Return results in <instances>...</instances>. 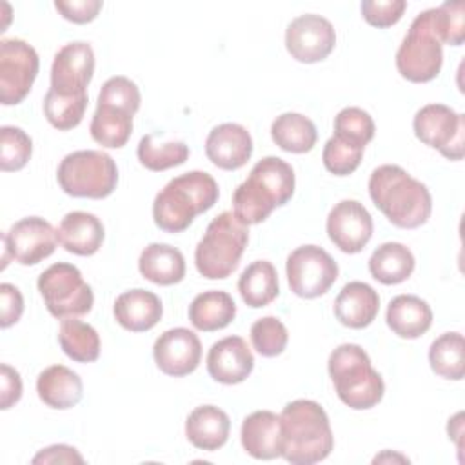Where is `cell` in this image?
<instances>
[{"mask_svg":"<svg viewBox=\"0 0 465 465\" xmlns=\"http://www.w3.org/2000/svg\"><path fill=\"white\" fill-rule=\"evenodd\" d=\"M369 196L385 218L400 229H416L432 213V196L427 185L400 165L376 167L369 176Z\"/></svg>","mask_w":465,"mask_h":465,"instance_id":"obj_1","label":"cell"},{"mask_svg":"<svg viewBox=\"0 0 465 465\" xmlns=\"http://www.w3.org/2000/svg\"><path fill=\"white\" fill-rule=\"evenodd\" d=\"M296 187L292 167L278 158L265 156L254 163L249 176L232 194V213L245 225H256L269 214L285 205Z\"/></svg>","mask_w":465,"mask_h":465,"instance_id":"obj_2","label":"cell"},{"mask_svg":"<svg viewBox=\"0 0 465 465\" xmlns=\"http://www.w3.org/2000/svg\"><path fill=\"white\" fill-rule=\"evenodd\" d=\"M282 456L292 465H312L325 460L334 436L329 416L314 400H294L280 414Z\"/></svg>","mask_w":465,"mask_h":465,"instance_id":"obj_3","label":"cell"},{"mask_svg":"<svg viewBox=\"0 0 465 465\" xmlns=\"http://www.w3.org/2000/svg\"><path fill=\"white\" fill-rule=\"evenodd\" d=\"M220 196L216 180L205 171H189L173 178L153 202L156 227L165 232H182L193 220L209 211Z\"/></svg>","mask_w":465,"mask_h":465,"instance_id":"obj_4","label":"cell"},{"mask_svg":"<svg viewBox=\"0 0 465 465\" xmlns=\"http://www.w3.org/2000/svg\"><path fill=\"white\" fill-rule=\"evenodd\" d=\"M338 398L354 411L378 405L385 392L383 378L374 371L369 354L356 343L338 345L327 361Z\"/></svg>","mask_w":465,"mask_h":465,"instance_id":"obj_5","label":"cell"},{"mask_svg":"<svg viewBox=\"0 0 465 465\" xmlns=\"http://www.w3.org/2000/svg\"><path fill=\"white\" fill-rule=\"evenodd\" d=\"M249 231L232 211L214 216L194 249L198 272L207 280H223L238 267L247 247Z\"/></svg>","mask_w":465,"mask_h":465,"instance_id":"obj_6","label":"cell"},{"mask_svg":"<svg viewBox=\"0 0 465 465\" xmlns=\"http://www.w3.org/2000/svg\"><path fill=\"white\" fill-rule=\"evenodd\" d=\"M443 65V44L436 25V7L425 9L412 20L396 51L398 73L414 84L434 80Z\"/></svg>","mask_w":465,"mask_h":465,"instance_id":"obj_7","label":"cell"},{"mask_svg":"<svg viewBox=\"0 0 465 465\" xmlns=\"http://www.w3.org/2000/svg\"><path fill=\"white\" fill-rule=\"evenodd\" d=\"M56 180L60 189L74 198H107L118 183L114 160L96 149L69 153L58 165Z\"/></svg>","mask_w":465,"mask_h":465,"instance_id":"obj_8","label":"cell"},{"mask_svg":"<svg viewBox=\"0 0 465 465\" xmlns=\"http://www.w3.org/2000/svg\"><path fill=\"white\" fill-rule=\"evenodd\" d=\"M38 291L54 318L84 316L93 309V289L84 282L76 265L58 262L38 276Z\"/></svg>","mask_w":465,"mask_h":465,"instance_id":"obj_9","label":"cell"},{"mask_svg":"<svg viewBox=\"0 0 465 465\" xmlns=\"http://www.w3.org/2000/svg\"><path fill=\"white\" fill-rule=\"evenodd\" d=\"M414 134L449 160H461L465 151V118L445 104H427L416 111Z\"/></svg>","mask_w":465,"mask_h":465,"instance_id":"obj_10","label":"cell"},{"mask_svg":"<svg viewBox=\"0 0 465 465\" xmlns=\"http://www.w3.org/2000/svg\"><path fill=\"white\" fill-rule=\"evenodd\" d=\"M291 291L300 298H318L325 294L338 278V263L318 245L296 247L285 263Z\"/></svg>","mask_w":465,"mask_h":465,"instance_id":"obj_11","label":"cell"},{"mask_svg":"<svg viewBox=\"0 0 465 465\" xmlns=\"http://www.w3.org/2000/svg\"><path fill=\"white\" fill-rule=\"evenodd\" d=\"M40 69L38 53L20 38L0 42V102L4 105L20 104L31 91Z\"/></svg>","mask_w":465,"mask_h":465,"instance_id":"obj_12","label":"cell"},{"mask_svg":"<svg viewBox=\"0 0 465 465\" xmlns=\"http://www.w3.org/2000/svg\"><path fill=\"white\" fill-rule=\"evenodd\" d=\"M2 269H5L9 258L20 265H36L49 258L58 245V234L54 227L40 216H27L15 222L11 229L2 234Z\"/></svg>","mask_w":465,"mask_h":465,"instance_id":"obj_13","label":"cell"},{"mask_svg":"<svg viewBox=\"0 0 465 465\" xmlns=\"http://www.w3.org/2000/svg\"><path fill=\"white\" fill-rule=\"evenodd\" d=\"M336 45V31L332 24L314 13L300 15L285 29L287 53L302 64H316L325 60Z\"/></svg>","mask_w":465,"mask_h":465,"instance_id":"obj_14","label":"cell"},{"mask_svg":"<svg viewBox=\"0 0 465 465\" xmlns=\"http://www.w3.org/2000/svg\"><path fill=\"white\" fill-rule=\"evenodd\" d=\"M94 73V53L87 42L65 44L51 65L49 91L60 96H84Z\"/></svg>","mask_w":465,"mask_h":465,"instance_id":"obj_15","label":"cell"},{"mask_svg":"<svg viewBox=\"0 0 465 465\" xmlns=\"http://www.w3.org/2000/svg\"><path fill=\"white\" fill-rule=\"evenodd\" d=\"M374 231L371 213L358 200L338 202L327 216L329 240L347 254L360 252Z\"/></svg>","mask_w":465,"mask_h":465,"instance_id":"obj_16","label":"cell"},{"mask_svg":"<svg viewBox=\"0 0 465 465\" xmlns=\"http://www.w3.org/2000/svg\"><path fill=\"white\" fill-rule=\"evenodd\" d=\"M156 367L167 376H187L196 371L202 360L200 338L185 329L174 327L162 332L153 347Z\"/></svg>","mask_w":465,"mask_h":465,"instance_id":"obj_17","label":"cell"},{"mask_svg":"<svg viewBox=\"0 0 465 465\" xmlns=\"http://www.w3.org/2000/svg\"><path fill=\"white\" fill-rule=\"evenodd\" d=\"M254 356L242 336H227L211 345L207 352L209 376L223 385H236L249 378Z\"/></svg>","mask_w":465,"mask_h":465,"instance_id":"obj_18","label":"cell"},{"mask_svg":"<svg viewBox=\"0 0 465 465\" xmlns=\"http://www.w3.org/2000/svg\"><path fill=\"white\" fill-rule=\"evenodd\" d=\"M205 154L213 165L223 171H236L249 162L252 154V138L240 124H220L207 134Z\"/></svg>","mask_w":465,"mask_h":465,"instance_id":"obj_19","label":"cell"},{"mask_svg":"<svg viewBox=\"0 0 465 465\" xmlns=\"http://www.w3.org/2000/svg\"><path fill=\"white\" fill-rule=\"evenodd\" d=\"M242 447L256 460L282 456L280 416L272 411H254L242 423Z\"/></svg>","mask_w":465,"mask_h":465,"instance_id":"obj_20","label":"cell"},{"mask_svg":"<svg viewBox=\"0 0 465 465\" xmlns=\"http://www.w3.org/2000/svg\"><path fill=\"white\" fill-rule=\"evenodd\" d=\"M113 314L118 325H122L125 331L145 332L160 322L163 307L154 292L147 289H131L116 298Z\"/></svg>","mask_w":465,"mask_h":465,"instance_id":"obj_21","label":"cell"},{"mask_svg":"<svg viewBox=\"0 0 465 465\" xmlns=\"http://www.w3.org/2000/svg\"><path fill=\"white\" fill-rule=\"evenodd\" d=\"M60 245L76 256H93L104 243L105 229L104 223L91 213L71 211L67 213L58 229Z\"/></svg>","mask_w":465,"mask_h":465,"instance_id":"obj_22","label":"cell"},{"mask_svg":"<svg viewBox=\"0 0 465 465\" xmlns=\"http://www.w3.org/2000/svg\"><path fill=\"white\" fill-rule=\"evenodd\" d=\"M380 311L378 292L365 282H349L334 300L338 322L349 329L371 325Z\"/></svg>","mask_w":465,"mask_h":465,"instance_id":"obj_23","label":"cell"},{"mask_svg":"<svg viewBox=\"0 0 465 465\" xmlns=\"http://www.w3.org/2000/svg\"><path fill=\"white\" fill-rule=\"evenodd\" d=\"M385 320L389 329L396 336L414 340L423 336L430 329L432 309L420 296L398 294L389 302Z\"/></svg>","mask_w":465,"mask_h":465,"instance_id":"obj_24","label":"cell"},{"mask_svg":"<svg viewBox=\"0 0 465 465\" xmlns=\"http://www.w3.org/2000/svg\"><path fill=\"white\" fill-rule=\"evenodd\" d=\"M231 420L225 411L214 405H200L185 420L187 440L202 450H218L227 443Z\"/></svg>","mask_w":465,"mask_h":465,"instance_id":"obj_25","label":"cell"},{"mask_svg":"<svg viewBox=\"0 0 465 465\" xmlns=\"http://www.w3.org/2000/svg\"><path fill=\"white\" fill-rule=\"evenodd\" d=\"M38 398L51 409H71L84 394L80 376L65 365H51L38 374Z\"/></svg>","mask_w":465,"mask_h":465,"instance_id":"obj_26","label":"cell"},{"mask_svg":"<svg viewBox=\"0 0 465 465\" xmlns=\"http://www.w3.org/2000/svg\"><path fill=\"white\" fill-rule=\"evenodd\" d=\"M133 113L127 107L98 102L96 111L91 118L89 133L96 143L107 149H120L127 143L133 133Z\"/></svg>","mask_w":465,"mask_h":465,"instance_id":"obj_27","label":"cell"},{"mask_svg":"<svg viewBox=\"0 0 465 465\" xmlns=\"http://www.w3.org/2000/svg\"><path fill=\"white\" fill-rule=\"evenodd\" d=\"M140 274L156 285H174L185 276V258L167 243H149L138 258Z\"/></svg>","mask_w":465,"mask_h":465,"instance_id":"obj_28","label":"cell"},{"mask_svg":"<svg viewBox=\"0 0 465 465\" xmlns=\"http://www.w3.org/2000/svg\"><path fill=\"white\" fill-rule=\"evenodd\" d=\"M236 316V303L225 291H203L189 305V320L194 329L213 332L225 329Z\"/></svg>","mask_w":465,"mask_h":465,"instance_id":"obj_29","label":"cell"},{"mask_svg":"<svg viewBox=\"0 0 465 465\" xmlns=\"http://www.w3.org/2000/svg\"><path fill=\"white\" fill-rule=\"evenodd\" d=\"M416 260L409 247L398 242L381 243L369 258V272L383 285H398L414 271Z\"/></svg>","mask_w":465,"mask_h":465,"instance_id":"obj_30","label":"cell"},{"mask_svg":"<svg viewBox=\"0 0 465 465\" xmlns=\"http://www.w3.org/2000/svg\"><path fill=\"white\" fill-rule=\"evenodd\" d=\"M238 291L245 305L260 309L269 305L280 294L278 272L267 260H256L243 269L238 278Z\"/></svg>","mask_w":465,"mask_h":465,"instance_id":"obj_31","label":"cell"},{"mask_svg":"<svg viewBox=\"0 0 465 465\" xmlns=\"http://www.w3.org/2000/svg\"><path fill=\"white\" fill-rule=\"evenodd\" d=\"M271 138L282 151L303 154L316 145L318 131L311 118L300 113H282L271 124Z\"/></svg>","mask_w":465,"mask_h":465,"instance_id":"obj_32","label":"cell"},{"mask_svg":"<svg viewBox=\"0 0 465 465\" xmlns=\"http://www.w3.org/2000/svg\"><path fill=\"white\" fill-rule=\"evenodd\" d=\"M58 343L67 358L78 363H91L100 356V336L96 329L78 316L62 318Z\"/></svg>","mask_w":465,"mask_h":465,"instance_id":"obj_33","label":"cell"},{"mask_svg":"<svg viewBox=\"0 0 465 465\" xmlns=\"http://www.w3.org/2000/svg\"><path fill=\"white\" fill-rule=\"evenodd\" d=\"M430 369L445 378L460 381L465 374V345L460 332H443L429 349Z\"/></svg>","mask_w":465,"mask_h":465,"instance_id":"obj_34","label":"cell"},{"mask_svg":"<svg viewBox=\"0 0 465 465\" xmlns=\"http://www.w3.org/2000/svg\"><path fill=\"white\" fill-rule=\"evenodd\" d=\"M136 156L138 162L149 171H167L185 163L189 158V147L182 140L156 143L153 134H145L138 143Z\"/></svg>","mask_w":465,"mask_h":465,"instance_id":"obj_35","label":"cell"},{"mask_svg":"<svg viewBox=\"0 0 465 465\" xmlns=\"http://www.w3.org/2000/svg\"><path fill=\"white\" fill-rule=\"evenodd\" d=\"M87 94L60 96L53 91H47L44 98V114L54 129L69 131L82 122L87 109Z\"/></svg>","mask_w":465,"mask_h":465,"instance_id":"obj_36","label":"cell"},{"mask_svg":"<svg viewBox=\"0 0 465 465\" xmlns=\"http://www.w3.org/2000/svg\"><path fill=\"white\" fill-rule=\"evenodd\" d=\"M33 153L31 136L15 125L0 129V169L4 173L20 171L25 167Z\"/></svg>","mask_w":465,"mask_h":465,"instance_id":"obj_37","label":"cell"},{"mask_svg":"<svg viewBox=\"0 0 465 465\" xmlns=\"http://www.w3.org/2000/svg\"><path fill=\"white\" fill-rule=\"evenodd\" d=\"M374 120L360 107H343L334 118V136L365 147L374 138Z\"/></svg>","mask_w":465,"mask_h":465,"instance_id":"obj_38","label":"cell"},{"mask_svg":"<svg viewBox=\"0 0 465 465\" xmlns=\"http://www.w3.org/2000/svg\"><path fill=\"white\" fill-rule=\"evenodd\" d=\"M251 341L258 354L265 358L280 356L289 341L287 327L276 316H263L251 327Z\"/></svg>","mask_w":465,"mask_h":465,"instance_id":"obj_39","label":"cell"},{"mask_svg":"<svg viewBox=\"0 0 465 465\" xmlns=\"http://www.w3.org/2000/svg\"><path fill=\"white\" fill-rule=\"evenodd\" d=\"M363 151L365 147L345 142L332 134L323 145L322 160L325 169L334 176H347V174H352L361 163Z\"/></svg>","mask_w":465,"mask_h":465,"instance_id":"obj_40","label":"cell"},{"mask_svg":"<svg viewBox=\"0 0 465 465\" xmlns=\"http://www.w3.org/2000/svg\"><path fill=\"white\" fill-rule=\"evenodd\" d=\"M436 25L441 44L461 45L465 40V2H445L436 7Z\"/></svg>","mask_w":465,"mask_h":465,"instance_id":"obj_41","label":"cell"},{"mask_svg":"<svg viewBox=\"0 0 465 465\" xmlns=\"http://www.w3.org/2000/svg\"><path fill=\"white\" fill-rule=\"evenodd\" d=\"M98 102H109V104H116L122 107L131 109L133 113H138L140 109V89L138 85L127 78V76H111L109 80L104 82L100 94H98Z\"/></svg>","mask_w":465,"mask_h":465,"instance_id":"obj_42","label":"cell"},{"mask_svg":"<svg viewBox=\"0 0 465 465\" xmlns=\"http://www.w3.org/2000/svg\"><path fill=\"white\" fill-rule=\"evenodd\" d=\"M405 9V0H363L360 4V11L365 22L378 29H385L400 22Z\"/></svg>","mask_w":465,"mask_h":465,"instance_id":"obj_43","label":"cell"},{"mask_svg":"<svg viewBox=\"0 0 465 465\" xmlns=\"http://www.w3.org/2000/svg\"><path fill=\"white\" fill-rule=\"evenodd\" d=\"M56 11L73 24H87L93 22L100 9L104 7L102 0H56L54 2Z\"/></svg>","mask_w":465,"mask_h":465,"instance_id":"obj_44","label":"cell"},{"mask_svg":"<svg viewBox=\"0 0 465 465\" xmlns=\"http://www.w3.org/2000/svg\"><path fill=\"white\" fill-rule=\"evenodd\" d=\"M24 312V298L18 287L13 283L0 285V327L7 329L15 325Z\"/></svg>","mask_w":465,"mask_h":465,"instance_id":"obj_45","label":"cell"},{"mask_svg":"<svg viewBox=\"0 0 465 465\" xmlns=\"http://www.w3.org/2000/svg\"><path fill=\"white\" fill-rule=\"evenodd\" d=\"M22 398V378L7 363L0 365V409L7 411Z\"/></svg>","mask_w":465,"mask_h":465,"instance_id":"obj_46","label":"cell"},{"mask_svg":"<svg viewBox=\"0 0 465 465\" xmlns=\"http://www.w3.org/2000/svg\"><path fill=\"white\" fill-rule=\"evenodd\" d=\"M33 463L35 465L36 463H84V458L74 447L58 443V445H51V447L42 449L33 458Z\"/></svg>","mask_w":465,"mask_h":465,"instance_id":"obj_47","label":"cell"},{"mask_svg":"<svg viewBox=\"0 0 465 465\" xmlns=\"http://www.w3.org/2000/svg\"><path fill=\"white\" fill-rule=\"evenodd\" d=\"M454 425H456V429L452 427V423H450V421H449V425H447L449 438L458 440V449H461V441H460V438H461V427H463V423H461V412H458V414L454 416Z\"/></svg>","mask_w":465,"mask_h":465,"instance_id":"obj_48","label":"cell"}]
</instances>
